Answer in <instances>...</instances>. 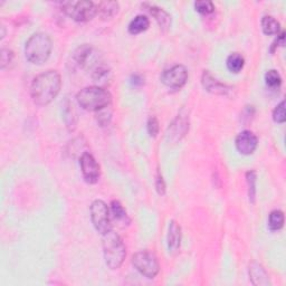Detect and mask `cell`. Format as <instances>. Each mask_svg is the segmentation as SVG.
Returning a JSON list of instances; mask_svg holds the SVG:
<instances>
[{"label":"cell","instance_id":"1","mask_svg":"<svg viewBox=\"0 0 286 286\" xmlns=\"http://www.w3.org/2000/svg\"><path fill=\"white\" fill-rule=\"evenodd\" d=\"M62 87V79L57 70L49 69L35 77L31 86V95L36 105L45 106L55 99Z\"/></svg>","mask_w":286,"mask_h":286},{"label":"cell","instance_id":"2","mask_svg":"<svg viewBox=\"0 0 286 286\" xmlns=\"http://www.w3.org/2000/svg\"><path fill=\"white\" fill-rule=\"evenodd\" d=\"M102 246L106 266L112 271L118 270L123 264L127 256L125 247L121 236L113 229L102 235Z\"/></svg>","mask_w":286,"mask_h":286},{"label":"cell","instance_id":"3","mask_svg":"<svg viewBox=\"0 0 286 286\" xmlns=\"http://www.w3.org/2000/svg\"><path fill=\"white\" fill-rule=\"evenodd\" d=\"M76 101L82 109L98 112L112 103V95L101 86H87L76 94Z\"/></svg>","mask_w":286,"mask_h":286},{"label":"cell","instance_id":"4","mask_svg":"<svg viewBox=\"0 0 286 286\" xmlns=\"http://www.w3.org/2000/svg\"><path fill=\"white\" fill-rule=\"evenodd\" d=\"M52 50L53 43L50 35L36 33L26 41L25 55L28 62L35 65H41L50 58Z\"/></svg>","mask_w":286,"mask_h":286},{"label":"cell","instance_id":"5","mask_svg":"<svg viewBox=\"0 0 286 286\" xmlns=\"http://www.w3.org/2000/svg\"><path fill=\"white\" fill-rule=\"evenodd\" d=\"M61 5L64 13L73 20L79 22L91 20L98 15L97 5L93 2H85V0L74 2L72 0V2H64Z\"/></svg>","mask_w":286,"mask_h":286},{"label":"cell","instance_id":"6","mask_svg":"<svg viewBox=\"0 0 286 286\" xmlns=\"http://www.w3.org/2000/svg\"><path fill=\"white\" fill-rule=\"evenodd\" d=\"M132 264L143 276L147 278H154L160 272L159 260L156 255L148 252V250H141L132 256Z\"/></svg>","mask_w":286,"mask_h":286},{"label":"cell","instance_id":"7","mask_svg":"<svg viewBox=\"0 0 286 286\" xmlns=\"http://www.w3.org/2000/svg\"><path fill=\"white\" fill-rule=\"evenodd\" d=\"M89 213L93 226L101 235L112 229L111 212L103 200H94L89 207Z\"/></svg>","mask_w":286,"mask_h":286},{"label":"cell","instance_id":"8","mask_svg":"<svg viewBox=\"0 0 286 286\" xmlns=\"http://www.w3.org/2000/svg\"><path fill=\"white\" fill-rule=\"evenodd\" d=\"M160 80L165 86L179 89L186 85L188 81V69L183 65H175V66L163 70Z\"/></svg>","mask_w":286,"mask_h":286},{"label":"cell","instance_id":"9","mask_svg":"<svg viewBox=\"0 0 286 286\" xmlns=\"http://www.w3.org/2000/svg\"><path fill=\"white\" fill-rule=\"evenodd\" d=\"M80 165L83 178L87 183H97L101 176V168L98 161L89 152L82 153L80 157Z\"/></svg>","mask_w":286,"mask_h":286},{"label":"cell","instance_id":"10","mask_svg":"<svg viewBox=\"0 0 286 286\" xmlns=\"http://www.w3.org/2000/svg\"><path fill=\"white\" fill-rule=\"evenodd\" d=\"M235 146L237 151L244 154V156H249L253 154L258 146V139L252 131L245 130L236 136Z\"/></svg>","mask_w":286,"mask_h":286},{"label":"cell","instance_id":"11","mask_svg":"<svg viewBox=\"0 0 286 286\" xmlns=\"http://www.w3.org/2000/svg\"><path fill=\"white\" fill-rule=\"evenodd\" d=\"M201 84L207 92L216 95H227L231 91L230 86L220 83L208 70H204L201 75Z\"/></svg>","mask_w":286,"mask_h":286},{"label":"cell","instance_id":"12","mask_svg":"<svg viewBox=\"0 0 286 286\" xmlns=\"http://www.w3.org/2000/svg\"><path fill=\"white\" fill-rule=\"evenodd\" d=\"M189 130V120L184 115H178L176 120L170 124L168 129V135L169 140L177 142L180 141Z\"/></svg>","mask_w":286,"mask_h":286},{"label":"cell","instance_id":"13","mask_svg":"<svg viewBox=\"0 0 286 286\" xmlns=\"http://www.w3.org/2000/svg\"><path fill=\"white\" fill-rule=\"evenodd\" d=\"M143 7H145L152 17H154V19L157 20L158 25L160 29L162 32H166L171 26V16L166 13V11L162 8L158 7V6L153 4H143Z\"/></svg>","mask_w":286,"mask_h":286},{"label":"cell","instance_id":"14","mask_svg":"<svg viewBox=\"0 0 286 286\" xmlns=\"http://www.w3.org/2000/svg\"><path fill=\"white\" fill-rule=\"evenodd\" d=\"M248 274L250 281L256 286H270L272 284L265 268L259 263L252 261L248 266Z\"/></svg>","mask_w":286,"mask_h":286},{"label":"cell","instance_id":"15","mask_svg":"<svg viewBox=\"0 0 286 286\" xmlns=\"http://www.w3.org/2000/svg\"><path fill=\"white\" fill-rule=\"evenodd\" d=\"M181 245V227L175 220H171L168 230V248L171 254H177Z\"/></svg>","mask_w":286,"mask_h":286},{"label":"cell","instance_id":"16","mask_svg":"<svg viewBox=\"0 0 286 286\" xmlns=\"http://www.w3.org/2000/svg\"><path fill=\"white\" fill-rule=\"evenodd\" d=\"M98 15L102 19H111V18L117 15L120 6L116 2H101L97 5Z\"/></svg>","mask_w":286,"mask_h":286},{"label":"cell","instance_id":"17","mask_svg":"<svg viewBox=\"0 0 286 286\" xmlns=\"http://www.w3.org/2000/svg\"><path fill=\"white\" fill-rule=\"evenodd\" d=\"M92 55V46L88 44H83L80 47H77L76 51L73 54V61L74 64L79 67H84L87 64L88 58Z\"/></svg>","mask_w":286,"mask_h":286},{"label":"cell","instance_id":"18","mask_svg":"<svg viewBox=\"0 0 286 286\" xmlns=\"http://www.w3.org/2000/svg\"><path fill=\"white\" fill-rule=\"evenodd\" d=\"M149 26H150V20H149V18L145 15H138L130 21L128 31L130 34L138 35L146 32L149 28Z\"/></svg>","mask_w":286,"mask_h":286},{"label":"cell","instance_id":"19","mask_svg":"<svg viewBox=\"0 0 286 286\" xmlns=\"http://www.w3.org/2000/svg\"><path fill=\"white\" fill-rule=\"evenodd\" d=\"M111 212L115 220L120 222L124 225H129L131 223V219L129 214L125 210V208L118 200H112L111 202Z\"/></svg>","mask_w":286,"mask_h":286},{"label":"cell","instance_id":"20","mask_svg":"<svg viewBox=\"0 0 286 286\" xmlns=\"http://www.w3.org/2000/svg\"><path fill=\"white\" fill-rule=\"evenodd\" d=\"M111 77V70L110 68L106 66L104 64H100L98 65L95 69L93 70L92 74V79L95 83H98V86L102 87V85H105L107 82L110 81Z\"/></svg>","mask_w":286,"mask_h":286},{"label":"cell","instance_id":"21","mask_svg":"<svg viewBox=\"0 0 286 286\" xmlns=\"http://www.w3.org/2000/svg\"><path fill=\"white\" fill-rule=\"evenodd\" d=\"M261 29L265 35H278L281 32V23L273 16H264L261 18Z\"/></svg>","mask_w":286,"mask_h":286},{"label":"cell","instance_id":"22","mask_svg":"<svg viewBox=\"0 0 286 286\" xmlns=\"http://www.w3.org/2000/svg\"><path fill=\"white\" fill-rule=\"evenodd\" d=\"M226 65L231 73L237 74L245 66V58L240 53H232L227 57Z\"/></svg>","mask_w":286,"mask_h":286},{"label":"cell","instance_id":"23","mask_svg":"<svg viewBox=\"0 0 286 286\" xmlns=\"http://www.w3.org/2000/svg\"><path fill=\"white\" fill-rule=\"evenodd\" d=\"M284 226V212L282 210H273L268 216V227L272 231L282 229Z\"/></svg>","mask_w":286,"mask_h":286},{"label":"cell","instance_id":"24","mask_svg":"<svg viewBox=\"0 0 286 286\" xmlns=\"http://www.w3.org/2000/svg\"><path fill=\"white\" fill-rule=\"evenodd\" d=\"M256 180H257V175L255 170H250L246 174V181L248 186V198L249 201L254 204L256 198Z\"/></svg>","mask_w":286,"mask_h":286},{"label":"cell","instance_id":"25","mask_svg":"<svg viewBox=\"0 0 286 286\" xmlns=\"http://www.w3.org/2000/svg\"><path fill=\"white\" fill-rule=\"evenodd\" d=\"M64 115H65V122H66L67 128L69 130H74L76 127V113L74 110V106L70 102H66L64 110Z\"/></svg>","mask_w":286,"mask_h":286},{"label":"cell","instance_id":"26","mask_svg":"<svg viewBox=\"0 0 286 286\" xmlns=\"http://www.w3.org/2000/svg\"><path fill=\"white\" fill-rule=\"evenodd\" d=\"M265 83L268 87L276 88L282 84V77L276 69H270L265 74Z\"/></svg>","mask_w":286,"mask_h":286},{"label":"cell","instance_id":"27","mask_svg":"<svg viewBox=\"0 0 286 286\" xmlns=\"http://www.w3.org/2000/svg\"><path fill=\"white\" fill-rule=\"evenodd\" d=\"M112 118V110H111V105L104 107V109L98 111L97 114V120L98 123L101 125V127H106L109 125L111 122Z\"/></svg>","mask_w":286,"mask_h":286},{"label":"cell","instance_id":"28","mask_svg":"<svg viewBox=\"0 0 286 286\" xmlns=\"http://www.w3.org/2000/svg\"><path fill=\"white\" fill-rule=\"evenodd\" d=\"M195 8L201 15H209L214 11V6L211 2L208 0H199L195 3Z\"/></svg>","mask_w":286,"mask_h":286},{"label":"cell","instance_id":"29","mask_svg":"<svg viewBox=\"0 0 286 286\" xmlns=\"http://www.w3.org/2000/svg\"><path fill=\"white\" fill-rule=\"evenodd\" d=\"M14 52L8 49H3L0 52V68L5 69L14 61Z\"/></svg>","mask_w":286,"mask_h":286},{"label":"cell","instance_id":"30","mask_svg":"<svg viewBox=\"0 0 286 286\" xmlns=\"http://www.w3.org/2000/svg\"><path fill=\"white\" fill-rule=\"evenodd\" d=\"M147 130H148L149 135H150L151 138H156V136L159 134L160 127H159V121L156 116H150L148 118Z\"/></svg>","mask_w":286,"mask_h":286},{"label":"cell","instance_id":"31","mask_svg":"<svg viewBox=\"0 0 286 286\" xmlns=\"http://www.w3.org/2000/svg\"><path fill=\"white\" fill-rule=\"evenodd\" d=\"M273 120L275 121L276 123H284L285 122V120H286L285 101H282V102L275 107V110L273 111Z\"/></svg>","mask_w":286,"mask_h":286},{"label":"cell","instance_id":"32","mask_svg":"<svg viewBox=\"0 0 286 286\" xmlns=\"http://www.w3.org/2000/svg\"><path fill=\"white\" fill-rule=\"evenodd\" d=\"M156 189H157V193L160 196H163L165 194V183L163 180V177L160 174V172H158L157 178H156Z\"/></svg>","mask_w":286,"mask_h":286},{"label":"cell","instance_id":"33","mask_svg":"<svg viewBox=\"0 0 286 286\" xmlns=\"http://www.w3.org/2000/svg\"><path fill=\"white\" fill-rule=\"evenodd\" d=\"M284 36H285L284 32H282L281 34L277 35V39L274 41L273 46H272V50H271L272 53H274V51H275V49H276L277 46H283L284 45Z\"/></svg>","mask_w":286,"mask_h":286}]
</instances>
